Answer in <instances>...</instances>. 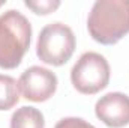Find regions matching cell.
<instances>
[{"instance_id": "obj_9", "label": "cell", "mask_w": 129, "mask_h": 128, "mask_svg": "<svg viewBox=\"0 0 129 128\" xmlns=\"http://www.w3.org/2000/svg\"><path fill=\"white\" fill-rule=\"evenodd\" d=\"M24 5L29 9H32L36 15H48L60 6V2L59 0H38V2L27 0L24 2Z\"/></svg>"}, {"instance_id": "obj_2", "label": "cell", "mask_w": 129, "mask_h": 128, "mask_svg": "<svg viewBox=\"0 0 129 128\" xmlns=\"http://www.w3.org/2000/svg\"><path fill=\"white\" fill-rule=\"evenodd\" d=\"M32 24L20 11L9 9L0 15V68L14 69L30 47Z\"/></svg>"}, {"instance_id": "obj_11", "label": "cell", "mask_w": 129, "mask_h": 128, "mask_svg": "<svg viewBox=\"0 0 129 128\" xmlns=\"http://www.w3.org/2000/svg\"><path fill=\"white\" fill-rule=\"evenodd\" d=\"M3 5H5V2H0V8H2V6H3Z\"/></svg>"}, {"instance_id": "obj_1", "label": "cell", "mask_w": 129, "mask_h": 128, "mask_svg": "<svg viewBox=\"0 0 129 128\" xmlns=\"http://www.w3.org/2000/svg\"><path fill=\"white\" fill-rule=\"evenodd\" d=\"M87 29L93 41L114 45L129 33V0H98L93 3Z\"/></svg>"}, {"instance_id": "obj_6", "label": "cell", "mask_w": 129, "mask_h": 128, "mask_svg": "<svg viewBox=\"0 0 129 128\" xmlns=\"http://www.w3.org/2000/svg\"><path fill=\"white\" fill-rule=\"evenodd\" d=\"M95 115L110 128H123L129 124V96L110 92L101 96L95 105Z\"/></svg>"}, {"instance_id": "obj_10", "label": "cell", "mask_w": 129, "mask_h": 128, "mask_svg": "<svg viewBox=\"0 0 129 128\" xmlns=\"http://www.w3.org/2000/svg\"><path fill=\"white\" fill-rule=\"evenodd\" d=\"M54 128H96L90 122L81 119V118H63L60 119Z\"/></svg>"}, {"instance_id": "obj_5", "label": "cell", "mask_w": 129, "mask_h": 128, "mask_svg": "<svg viewBox=\"0 0 129 128\" xmlns=\"http://www.w3.org/2000/svg\"><path fill=\"white\" fill-rule=\"evenodd\" d=\"M57 84V75L53 71L38 65L27 68L18 80L20 92L26 99L33 102L48 101L56 94Z\"/></svg>"}, {"instance_id": "obj_8", "label": "cell", "mask_w": 129, "mask_h": 128, "mask_svg": "<svg viewBox=\"0 0 129 128\" xmlns=\"http://www.w3.org/2000/svg\"><path fill=\"white\" fill-rule=\"evenodd\" d=\"M20 86L18 81L11 77L0 74V110H9L20 101Z\"/></svg>"}, {"instance_id": "obj_4", "label": "cell", "mask_w": 129, "mask_h": 128, "mask_svg": "<svg viewBox=\"0 0 129 128\" xmlns=\"http://www.w3.org/2000/svg\"><path fill=\"white\" fill-rule=\"evenodd\" d=\"M111 69L108 60L96 51H87L80 56L71 69L72 86L83 95H95L110 83Z\"/></svg>"}, {"instance_id": "obj_7", "label": "cell", "mask_w": 129, "mask_h": 128, "mask_svg": "<svg viewBox=\"0 0 129 128\" xmlns=\"http://www.w3.org/2000/svg\"><path fill=\"white\" fill-rule=\"evenodd\" d=\"M11 128H45V119L36 107L23 105L11 116Z\"/></svg>"}, {"instance_id": "obj_3", "label": "cell", "mask_w": 129, "mask_h": 128, "mask_svg": "<svg viewBox=\"0 0 129 128\" xmlns=\"http://www.w3.org/2000/svg\"><path fill=\"white\" fill-rule=\"evenodd\" d=\"M75 35L69 26L63 23L47 24L38 36L36 54L47 65L62 66L64 65L75 51Z\"/></svg>"}]
</instances>
